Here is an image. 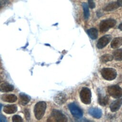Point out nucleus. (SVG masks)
<instances>
[{
    "mask_svg": "<svg viewBox=\"0 0 122 122\" xmlns=\"http://www.w3.org/2000/svg\"><path fill=\"white\" fill-rule=\"evenodd\" d=\"M47 121L66 122L67 121V118L61 111L57 110H53L51 113V117L49 118Z\"/></svg>",
    "mask_w": 122,
    "mask_h": 122,
    "instance_id": "nucleus-2",
    "label": "nucleus"
},
{
    "mask_svg": "<svg viewBox=\"0 0 122 122\" xmlns=\"http://www.w3.org/2000/svg\"><path fill=\"white\" fill-rule=\"evenodd\" d=\"M7 122L6 118L2 115H0V122Z\"/></svg>",
    "mask_w": 122,
    "mask_h": 122,
    "instance_id": "nucleus-26",
    "label": "nucleus"
},
{
    "mask_svg": "<svg viewBox=\"0 0 122 122\" xmlns=\"http://www.w3.org/2000/svg\"><path fill=\"white\" fill-rule=\"evenodd\" d=\"M113 58V57L112 55L106 54L102 55L101 57L100 60L102 62H107L108 61H112Z\"/></svg>",
    "mask_w": 122,
    "mask_h": 122,
    "instance_id": "nucleus-22",
    "label": "nucleus"
},
{
    "mask_svg": "<svg viewBox=\"0 0 122 122\" xmlns=\"http://www.w3.org/2000/svg\"><path fill=\"white\" fill-rule=\"evenodd\" d=\"M68 108L71 114L76 118H81L83 115V112L81 108L75 103H71L68 105Z\"/></svg>",
    "mask_w": 122,
    "mask_h": 122,
    "instance_id": "nucleus-7",
    "label": "nucleus"
},
{
    "mask_svg": "<svg viewBox=\"0 0 122 122\" xmlns=\"http://www.w3.org/2000/svg\"><path fill=\"white\" fill-rule=\"evenodd\" d=\"M2 106V104H1L0 103V110H1V109Z\"/></svg>",
    "mask_w": 122,
    "mask_h": 122,
    "instance_id": "nucleus-29",
    "label": "nucleus"
},
{
    "mask_svg": "<svg viewBox=\"0 0 122 122\" xmlns=\"http://www.w3.org/2000/svg\"><path fill=\"white\" fill-rule=\"evenodd\" d=\"M110 95L114 98H119L122 96V89L118 85H112L108 88Z\"/></svg>",
    "mask_w": 122,
    "mask_h": 122,
    "instance_id": "nucleus-6",
    "label": "nucleus"
},
{
    "mask_svg": "<svg viewBox=\"0 0 122 122\" xmlns=\"http://www.w3.org/2000/svg\"><path fill=\"white\" fill-rule=\"evenodd\" d=\"M24 112H25V118H26V120H29L30 118V112H29V110L28 109H26L24 110Z\"/></svg>",
    "mask_w": 122,
    "mask_h": 122,
    "instance_id": "nucleus-25",
    "label": "nucleus"
},
{
    "mask_svg": "<svg viewBox=\"0 0 122 122\" xmlns=\"http://www.w3.org/2000/svg\"><path fill=\"white\" fill-rule=\"evenodd\" d=\"M19 96V102L22 105H26L30 101V97L26 94L21 93L20 94Z\"/></svg>",
    "mask_w": 122,
    "mask_h": 122,
    "instance_id": "nucleus-15",
    "label": "nucleus"
},
{
    "mask_svg": "<svg viewBox=\"0 0 122 122\" xmlns=\"http://www.w3.org/2000/svg\"><path fill=\"white\" fill-rule=\"evenodd\" d=\"M101 72L102 77L107 81L113 80L117 76L116 71L113 68H104L101 70Z\"/></svg>",
    "mask_w": 122,
    "mask_h": 122,
    "instance_id": "nucleus-3",
    "label": "nucleus"
},
{
    "mask_svg": "<svg viewBox=\"0 0 122 122\" xmlns=\"http://www.w3.org/2000/svg\"><path fill=\"white\" fill-rule=\"evenodd\" d=\"M12 120L13 122H22V118L18 115H15L12 117Z\"/></svg>",
    "mask_w": 122,
    "mask_h": 122,
    "instance_id": "nucleus-23",
    "label": "nucleus"
},
{
    "mask_svg": "<svg viewBox=\"0 0 122 122\" xmlns=\"http://www.w3.org/2000/svg\"><path fill=\"white\" fill-rule=\"evenodd\" d=\"M122 105V99H117L113 102L110 105V109L112 112H115L118 111Z\"/></svg>",
    "mask_w": 122,
    "mask_h": 122,
    "instance_id": "nucleus-11",
    "label": "nucleus"
},
{
    "mask_svg": "<svg viewBox=\"0 0 122 122\" xmlns=\"http://www.w3.org/2000/svg\"><path fill=\"white\" fill-rule=\"evenodd\" d=\"M116 21L114 19H108L102 20L100 24V30L101 32H105L112 28L116 24Z\"/></svg>",
    "mask_w": 122,
    "mask_h": 122,
    "instance_id": "nucleus-4",
    "label": "nucleus"
},
{
    "mask_svg": "<svg viewBox=\"0 0 122 122\" xmlns=\"http://www.w3.org/2000/svg\"><path fill=\"white\" fill-rule=\"evenodd\" d=\"M87 32L92 39L95 40L97 39L98 37V30L94 28H91L87 30Z\"/></svg>",
    "mask_w": 122,
    "mask_h": 122,
    "instance_id": "nucleus-19",
    "label": "nucleus"
},
{
    "mask_svg": "<svg viewBox=\"0 0 122 122\" xmlns=\"http://www.w3.org/2000/svg\"><path fill=\"white\" fill-rule=\"evenodd\" d=\"M80 96L81 101L83 103L89 104L91 103L92 93L89 88L87 87L82 88L80 92Z\"/></svg>",
    "mask_w": 122,
    "mask_h": 122,
    "instance_id": "nucleus-5",
    "label": "nucleus"
},
{
    "mask_svg": "<svg viewBox=\"0 0 122 122\" xmlns=\"http://www.w3.org/2000/svg\"><path fill=\"white\" fill-rule=\"evenodd\" d=\"M118 28L120 30H122V22L119 25V26H118Z\"/></svg>",
    "mask_w": 122,
    "mask_h": 122,
    "instance_id": "nucleus-28",
    "label": "nucleus"
},
{
    "mask_svg": "<svg viewBox=\"0 0 122 122\" xmlns=\"http://www.w3.org/2000/svg\"><path fill=\"white\" fill-rule=\"evenodd\" d=\"M88 112L91 116L97 119L100 118L102 115L101 110L97 108H91L89 109Z\"/></svg>",
    "mask_w": 122,
    "mask_h": 122,
    "instance_id": "nucleus-10",
    "label": "nucleus"
},
{
    "mask_svg": "<svg viewBox=\"0 0 122 122\" xmlns=\"http://www.w3.org/2000/svg\"><path fill=\"white\" fill-rule=\"evenodd\" d=\"M113 57L116 61H122V49H118L113 52Z\"/></svg>",
    "mask_w": 122,
    "mask_h": 122,
    "instance_id": "nucleus-20",
    "label": "nucleus"
},
{
    "mask_svg": "<svg viewBox=\"0 0 122 122\" xmlns=\"http://www.w3.org/2000/svg\"><path fill=\"white\" fill-rule=\"evenodd\" d=\"M1 100L8 102H14L17 101V97L15 95L12 94H4L1 97Z\"/></svg>",
    "mask_w": 122,
    "mask_h": 122,
    "instance_id": "nucleus-12",
    "label": "nucleus"
},
{
    "mask_svg": "<svg viewBox=\"0 0 122 122\" xmlns=\"http://www.w3.org/2000/svg\"><path fill=\"white\" fill-rule=\"evenodd\" d=\"M109 102V98L107 95L103 96L102 94H99L98 102L102 106H105L108 104Z\"/></svg>",
    "mask_w": 122,
    "mask_h": 122,
    "instance_id": "nucleus-18",
    "label": "nucleus"
},
{
    "mask_svg": "<svg viewBox=\"0 0 122 122\" xmlns=\"http://www.w3.org/2000/svg\"><path fill=\"white\" fill-rule=\"evenodd\" d=\"M112 36L110 35H106L102 37L98 41L97 47L98 49H102L105 47L110 41Z\"/></svg>",
    "mask_w": 122,
    "mask_h": 122,
    "instance_id": "nucleus-8",
    "label": "nucleus"
},
{
    "mask_svg": "<svg viewBox=\"0 0 122 122\" xmlns=\"http://www.w3.org/2000/svg\"><path fill=\"white\" fill-rule=\"evenodd\" d=\"M117 2L120 7H122V0H117Z\"/></svg>",
    "mask_w": 122,
    "mask_h": 122,
    "instance_id": "nucleus-27",
    "label": "nucleus"
},
{
    "mask_svg": "<svg viewBox=\"0 0 122 122\" xmlns=\"http://www.w3.org/2000/svg\"><path fill=\"white\" fill-rule=\"evenodd\" d=\"M120 6L117 2H112L106 5L103 8V10L107 11H112L117 9Z\"/></svg>",
    "mask_w": 122,
    "mask_h": 122,
    "instance_id": "nucleus-16",
    "label": "nucleus"
},
{
    "mask_svg": "<svg viewBox=\"0 0 122 122\" xmlns=\"http://www.w3.org/2000/svg\"><path fill=\"white\" fill-rule=\"evenodd\" d=\"M66 95L63 92H59L57 93L54 97V101L55 103L59 105L64 104L67 101Z\"/></svg>",
    "mask_w": 122,
    "mask_h": 122,
    "instance_id": "nucleus-9",
    "label": "nucleus"
},
{
    "mask_svg": "<svg viewBox=\"0 0 122 122\" xmlns=\"http://www.w3.org/2000/svg\"><path fill=\"white\" fill-rule=\"evenodd\" d=\"M46 109V103L44 102H37L34 108V112L35 118L37 120H41L43 116Z\"/></svg>",
    "mask_w": 122,
    "mask_h": 122,
    "instance_id": "nucleus-1",
    "label": "nucleus"
},
{
    "mask_svg": "<svg viewBox=\"0 0 122 122\" xmlns=\"http://www.w3.org/2000/svg\"><path fill=\"white\" fill-rule=\"evenodd\" d=\"M17 107L15 105H7L4 107L3 111L6 113L12 114L16 112L17 111Z\"/></svg>",
    "mask_w": 122,
    "mask_h": 122,
    "instance_id": "nucleus-13",
    "label": "nucleus"
},
{
    "mask_svg": "<svg viewBox=\"0 0 122 122\" xmlns=\"http://www.w3.org/2000/svg\"><path fill=\"white\" fill-rule=\"evenodd\" d=\"M14 90V86L8 83L4 82L0 85V92H7Z\"/></svg>",
    "mask_w": 122,
    "mask_h": 122,
    "instance_id": "nucleus-14",
    "label": "nucleus"
},
{
    "mask_svg": "<svg viewBox=\"0 0 122 122\" xmlns=\"http://www.w3.org/2000/svg\"></svg>",
    "mask_w": 122,
    "mask_h": 122,
    "instance_id": "nucleus-30",
    "label": "nucleus"
},
{
    "mask_svg": "<svg viewBox=\"0 0 122 122\" xmlns=\"http://www.w3.org/2000/svg\"><path fill=\"white\" fill-rule=\"evenodd\" d=\"M82 6L83 10V13H84V16L86 20L88 19L89 16H90V12H89V6L86 3H82Z\"/></svg>",
    "mask_w": 122,
    "mask_h": 122,
    "instance_id": "nucleus-21",
    "label": "nucleus"
},
{
    "mask_svg": "<svg viewBox=\"0 0 122 122\" xmlns=\"http://www.w3.org/2000/svg\"><path fill=\"white\" fill-rule=\"evenodd\" d=\"M122 45V38L117 37L114 38L112 41L111 46L113 49L118 48Z\"/></svg>",
    "mask_w": 122,
    "mask_h": 122,
    "instance_id": "nucleus-17",
    "label": "nucleus"
},
{
    "mask_svg": "<svg viewBox=\"0 0 122 122\" xmlns=\"http://www.w3.org/2000/svg\"><path fill=\"white\" fill-rule=\"evenodd\" d=\"M88 6L91 9H93L95 7V4L93 0H88Z\"/></svg>",
    "mask_w": 122,
    "mask_h": 122,
    "instance_id": "nucleus-24",
    "label": "nucleus"
}]
</instances>
